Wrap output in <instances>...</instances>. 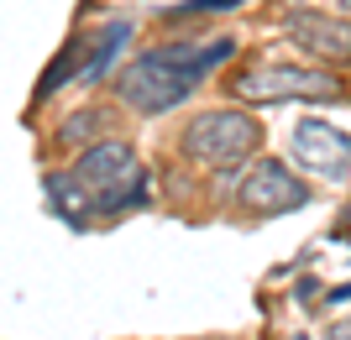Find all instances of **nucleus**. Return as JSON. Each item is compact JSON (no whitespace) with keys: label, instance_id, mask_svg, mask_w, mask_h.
I'll return each instance as SVG.
<instances>
[{"label":"nucleus","instance_id":"nucleus-1","mask_svg":"<svg viewBox=\"0 0 351 340\" xmlns=\"http://www.w3.org/2000/svg\"><path fill=\"white\" fill-rule=\"evenodd\" d=\"M231 53H236L231 37L168 42V47H158V53H136L116 74V94H121V105H132L142 116H162V110H173V105L189 100L194 89H199V79H205L210 68H220Z\"/></svg>","mask_w":351,"mask_h":340},{"label":"nucleus","instance_id":"nucleus-2","mask_svg":"<svg viewBox=\"0 0 351 340\" xmlns=\"http://www.w3.org/2000/svg\"><path fill=\"white\" fill-rule=\"evenodd\" d=\"M69 173L89 194L95 215H116V209H132L147 199V173L126 142H95V147H84V157Z\"/></svg>","mask_w":351,"mask_h":340},{"label":"nucleus","instance_id":"nucleus-3","mask_svg":"<svg viewBox=\"0 0 351 340\" xmlns=\"http://www.w3.org/2000/svg\"><path fill=\"white\" fill-rule=\"evenodd\" d=\"M263 142V126L252 110H236V105H220V110H199L184 131V152L205 168H231L247 163Z\"/></svg>","mask_w":351,"mask_h":340},{"label":"nucleus","instance_id":"nucleus-4","mask_svg":"<svg viewBox=\"0 0 351 340\" xmlns=\"http://www.w3.org/2000/svg\"><path fill=\"white\" fill-rule=\"evenodd\" d=\"M241 105H278V100H336L341 79L325 68H289V63H263L231 84Z\"/></svg>","mask_w":351,"mask_h":340},{"label":"nucleus","instance_id":"nucleus-5","mask_svg":"<svg viewBox=\"0 0 351 340\" xmlns=\"http://www.w3.org/2000/svg\"><path fill=\"white\" fill-rule=\"evenodd\" d=\"M236 205L247 215H293L309 205V183L299 173H289L283 163H257L236 194Z\"/></svg>","mask_w":351,"mask_h":340},{"label":"nucleus","instance_id":"nucleus-6","mask_svg":"<svg viewBox=\"0 0 351 340\" xmlns=\"http://www.w3.org/2000/svg\"><path fill=\"white\" fill-rule=\"evenodd\" d=\"M293 157L309 168V173H320L325 183H346L351 178V136L330 120H299L293 126Z\"/></svg>","mask_w":351,"mask_h":340},{"label":"nucleus","instance_id":"nucleus-7","mask_svg":"<svg viewBox=\"0 0 351 340\" xmlns=\"http://www.w3.org/2000/svg\"><path fill=\"white\" fill-rule=\"evenodd\" d=\"M289 37L320 63H351V21L325 11H289Z\"/></svg>","mask_w":351,"mask_h":340},{"label":"nucleus","instance_id":"nucleus-8","mask_svg":"<svg viewBox=\"0 0 351 340\" xmlns=\"http://www.w3.org/2000/svg\"><path fill=\"white\" fill-rule=\"evenodd\" d=\"M84 63H89V37H73V42L58 53V58L47 63L43 84H37V100H53V94H58V84H69V79L84 74Z\"/></svg>","mask_w":351,"mask_h":340},{"label":"nucleus","instance_id":"nucleus-9","mask_svg":"<svg viewBox=\"0 0 351 340\" xmlns=\"http://www.w3.org/2000/svg\"><path fill=\"white\" fill-rule=\"evenodd\" d=\"M47 199H53V209H58L69 225H84L89 215H95L89 194L79 189V178H73V173H47Z\"/></svg>","mask_w":351,"mask_h":340},{"label":"nucleus","instance_id":"nucleus-10","mask_svg":"<svg viewBox=\"0 0 351 340\" xmlns=\"http://www.w3.org/2000/svg\"><path fill=\"white\" fill-rule=\"evenodd\" d=\"M121 42H132V21H110L105 31H95V37H89V63H84V74H79V79H100L105 68L116 63Z\"/></svg>","mask_w":351,"mask_h":340},{"label":"nucleus","instance_id":"nucleus-11","mask_svg":"<svg viewBox=\"0 0 351 340\" xmlns=\"http://www.w3.org/2000/svg\"><path fill=\"white\" fill-rule=\"evenodd\" d=\"M110 126V110H100V105H89V110H73L69 120L58 126V136L69 142V147H79V142H89L95 131H105Z\"/></svg>","mask_w":351,"mask_h":340},{"label":"nucleus","instance_id":"nucleus-12","mask_svg":"<svg viewBox=\"0 0 351 340\" xmlns=\"http://www.w3.org/2000/svg\"><path fill=\"white\" fill-rule=\"evenodd\" d=\"M247 0H189V5H173V16H215V11H236Z\"/></svg>","mask_w":351,"mask_h":340},{"label":"nucleus","instance_id":"nucleus-13","mask_svg":"<svg viewBox=\"0 0 351 340\" xmlns=\"http://www.w3.org/2000/svg\"><path fill=\"white\" fill-rule=\"evenodd\" d=\"M330 340H351V319H336V325H330Z\"/></svg>","mask_w":351,"mask_h":340},{"label":"nucleus","instance_id":"nucleus-14","mask_svg":"<svg viewBox=\"0 0 351 340\" xmlns=\"http://www.w3.org/2000/svg\"><path fill=\"white\" fill-rule=\"evenodd\" d=\"M289 340H309V335H289Z\"/></svg>","mask_w":351,"mask_h":340},{"label":"nucleus","instance_id":"nucleus-15","mask_svg":"<svg viewBox=\"0 0 351 340\" xmlns=\"http://www.w3.org/2000/svg\"><path fill=\"white\" fill-rule=\"evenodd\" d=\"M341 5H351V0H341Z\"/></svg>","mask_w":351,"mask_h":340}]
</instances>
